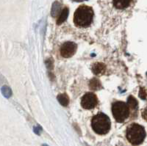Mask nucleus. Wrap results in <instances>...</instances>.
Segmentation results:
<instances>
[{"label":"nucleus","instance_id":"nucleus-1","mask_svg":"<svg viewBox=\"0 0 147 146\" xmlns=\"http://www.w3.org/2000/svg\"><path fill=\"white\" fill-rule=\"evenodd\" d=\"M94 18V10L87 5H81L76 10L74 15V22L79 27L90 26Z\"/></svg>","mask_w":147,"mask_h":146},{"label":"nucleus","instance_id":"nucleus-2","mask_svg":"<svg viewBox=\"0 0 147 146\" xmlns=\"http://www.w3.org/2000/svg\"><path fill=\"white\" fill-rule=\"evenodd\" d=\"M92 129L98 135H105L110 131L111 122L107 115L104 113H98L93 117L91 120Z\"/></svg>","mask_w":147,"mask_h":146},{"label":"nucleus","instance_id":"nucleus-3","mask_svg":"<svg viewBox=\"0 0 147 146\" xmlns=\"http://www.w3.org/2000/svg\"><path fill=\"white\" fill-rule=\"evenodd\" d=\"M146 131L142 126L138 123H132L127 127V138L134 145H138L144 142L146 137Z\"/></svg>","mask_w":147,"mask_h":146},{"label":"nucleus","instance_id":"nucleus-4","mask_svg":"<svg viewBox=\"0 0 147 146\" xmlns=\"http://www.w3.org/2000/svg\"><path fill=\"white\" fill-rule=\"evenodd\" d=\"M112 112L115 120L122 123L129 118V107L127 104L123 101H116L113 104Z\"/></svg>","mask_w":147,"mask_h":146},{"label":"nucleus","instance_id":"nucleus-5","mask_svg":"<svg viewBox=\"0 0 147 146\" xmlns=\"http://www.w3.org/2000/svg\"><path fill=\"white\" fill-rule=\"evenodd\" d=\"M98 103L97 97L94 93H88L82 96L81 100V105L84 109L91 110L94 109Z\"/></svg>","mask_w":147,"mask_h":146},{"label":"nucleus","instance_id":"nucleus-6","mask_svg":"<svg viewBox=\"0 0 147 146\" xmlns=\"http://www.w3.org/2000/svg\"><path fill=\"white\" fill-rule=\"evenodd\" d=\"M77 50V45L73 42H65L60 47V54L63 57L68 58L73 56Z\"/></svg>","mask_w":147,"mask_h":146},{"label":"nucleus","instance_id":"nucleus-7","mask_svg":"<svg viewBox=\"0 0 147 146\" xmlns=\"http://www.w3.org/2000/svg\"><path fill=\"white\" fill-rule=\"evenodd\" d=\"M132 0H113L114 7L117 9H125L129 7V5H130Z\"/></svg>","mask_w":147,"mask_h":146},{"label":"nucleus","instance_id":"nucleus-8","mask_svg":"<svg viewBox=\"0 0 147 146\" xmlns=\"http://www.w3.org/2000/svg\"><path fill=\"white\" fill-rule=\"evenodd\" d=\"M105 65L102 63H96L93 65L92 71L96 75H101L105 71Z\"/></svg>","mask_w":147,"mask_h":146},{"label":"nucleus","instance_id":"nucleus-9","mask_svg":"<svg viewBox=\"0 0 147 146\" xmlns=\"http://www.w3.org/2000/svg\"><path fill=\"white\" fill-rule=\"evenodd\" d=\"M89 87L92 90H98L102 88V84L99 79L94 78L89 81Z\"/></svg>","mask_w":147,"mask_h":146},{"label":"nucleus","instance_id":"nucleus-10","mask_svg":"<svg viewBox=\"0 0 147 146\" xmlns=\"http://www.w3.org/2000/svg\"><path fill=\"white\" fill-rule=\"evenodd\" d=\"M68 15H69V10L67 7H65L64 9H63V10L60 13V15L58 17V19H57V24H61L63 22H65L66 20L67 17H68Z\"/></svg>","mask_w":147,"mask_h":146},{"label":"nucleus","instance_id":"nucleus-11","mask_svg":"<svg viewBox=\"0 0 147 146\" xmlns=\"http://www.w3.org/2000/svg\"><path fill=\"white\" fill-rule=\"evenodd\" d=\"M127 104H128L129 109H131L132 111L137 110L138 101L136 98H133L132 96H129L128 98V100H127Z\"/></svg>","mask_w":147,"mask_h":146},{"label":"nucleus","instance_id":"nucleus-12","mask_svg":"<svg viewBox=\"0 0 147 146\" xmlns=\"http://www.w3.org/2000/svg\"><path fill=\"white\" fill-rule=\"evenodd\" d=\"M57 100L60 103V104L63 106H67L69 103V97L67 96L65 94H60L57 96Z\"/></svg>","mask_w":147,"mask_h":146},{"label":"nucleus","instance_id":"nucleus-13","mask_svg":"<svg viewBox=\"0 0 147 146\" xmlns=\"http://www.w3.org/2000/svg\"><path fill=\"white\" fill-rule=\"evenodd\" d=\"M142 117L147 121V108H146L145 110L142 112Z\"/></svg>","mask_w":147,"mask_h":146},{"label":"nucleus","instance_id":"nucleus-14","mask_svg":"<svg viewBox=\"0 0 147 146\" xmlns=\"http://www.w3.org/2000/svg\"><path fill=\"white\" fill-rule=\"evenodd\" d=\"M74 2H84L85 0H73Z\"/></svg>","mask_w":147,"mask_h":146},{"label":"nucleus","instance_id":"nucleus-15","mask_svg":"<svg viewBox=\"0 0 147 146\" xmlns=\"http://www.w3.org/2000/svg\"><path fill=\"white\" fill-rule=\"evenodd\" d=\"M43 146H48L47 145H43Z\"/></svg>","mask_w":147,"mask_h":146}]
</instances>
